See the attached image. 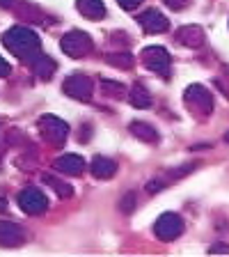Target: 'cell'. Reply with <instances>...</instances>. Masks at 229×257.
<instances>
[{
  "label": "cell",
  "mask_w": 229,
  "mask_h": 257,
  "mask_svg": "<svg viewBox=\"0 0 229 257\" xmlns=\"http://www.w3.org/2000/svg\"><path fill=\"white\" fill-rule=\"evenodd\" d=\"M3 44L10 53H14L16 58L21 60H30L39 55V48H42V42H39L37 32H32L30 28L23 26H14L3 35Z\"/></svg>",
  "instance_id": "6da1fadb"
},
{
  "label": "cell",
  "mask_w": 229,
  "mask_h": 257,
  "mask_svg": "<svg viewBox=\"0 0 229 257\" xmlns=\"http://www.w3.org/2000/svg\"><path fill=\"white\" fill-rule=\"evenodd\" d=\"M60 48H62V53H67L69 58H83V55H87L92 48H94V44H92V37L87 32L71 30L62 37Z\"/></svg>",
  "instance_id": "7a4b0ae2"
},
{
  "label": "cell",
  "mask_w": 229,
  "mask_h": 257,
  "mask_svg": "<svg viewBox=\"0 0 229 257\" xmlns=\"http://www.w3.org/2000/svg\"><path fill=\"white\" fill-rule=\"evenodd\" d=\"M37 126H39V131H42V138L51 145H62L64 140H67V136H69V124L62 122V119L55 117V115H44V117H39Z\"/></svg>",
  "instance_id": "3957f363"
},
{
  "label": "cell",
  "mask_w": 229,
  "mask_h": 257,
  "mask_svg": "<svg viewBox=\"0 0 229 257\" xmlns=\"http://www.w3.org/2000/svg\"><path fill=\"white\" fill-rule=\"evenodd\" d=\"M183 232V218L179 214H160L158 220L154 223V234L158 236L160 241H172Z\"/></svg>",
  "instance_id": "277c9868"
},
{
  "label": "cell",
  "mask_w": 229,
  "mask_h": 257,
  "mask_svg": "<svg viewBox=\"0 0 229 257\" xmlns=\"http://www.w3.org/2000/svg\"><path fill=\"white\" fill-rule=\"evenodd\" d=\"M142 62H144V67H147V69L156 71V74L165 76V78L170 76L172 58H170V53H167L163 46H147L142 51Z\"/></svg>",
  "instance_id": "5b68a950"
},
{
  "label": "cell",
  "mask_w": 229,
  "mask_h": 257,
  "mask_svg": "<svg viewBox=\"0 0 229 257\" xmlns=\"http://www.w3.org/2000/svg\"><path fill=\"white\" fill-rule=\"evenodd\" d=\"M183 99H186V103L192 108V110L204 112V115H208V112L213 110V94H211L204 85H197V83L186 87Z\"/></svg>",
  "instance_id": "8992f818"
},
{
  "label": "cell",
  "mask_w": 229,
  "mask_h": 257,
  "mask_svg": "<svg viewBox=\"0 0 229 257\" xmlns=\"http://www.w3.org/2000/svg\"><path fill=\"white\" fill-rule=\"evenodd\" d=\"M19 207L30 216H39L48 209V200L39 188H26L19 193Z\"/></svg>",
  "instance_id": "52a82bcc"
},
{
  "label": "cell",
  "mask_w": 229,
  "mask_h": 257,
  "mask_svg": "<svg viewBox=\"0 0 229 257\" xmlns=\"http://www.w3.org/2000/svg\"><path fill=\"white\" fill-rule=\"evenodd\" d=\"M62 90L71 96V99H78V101H90L92 99V80L85 74H71L69 78L64 80Z\"/></svg>",
  "instance_id": "ba28073f"
},
{
  "label": "cell",
  "mask_w": 229,
  "mask_h": 257,
  "mask_svg": "<svg viewBox=\"0 0 229 257\" xmlns=\"http://www.w3.org/2000/svg\"><path fill=\"white\" fill-rule=\"evenodd\" d=\"M138 23L142 26L144 32H149V35H158V32H165L170 28V21H167L165 14H160L158 10H147L140 14Z\"/></svg>",
  "instance_id": "9c48e42d"
},
{
  "label": "cell",
  "mask_w": 229,
  "mask_h": 257,
  "mask_svg": "<svg viewBox=\"0 0 229 257\" xmlns=\"http://www.w3.org/2000/svg\"><path fill=\"white\" fill-rule=\"evenodd\" d=\"M23 239H26V234H23L21 225L12 223V220H0V246H21Z\"/></svg>",
  "instance_id": "30bf717a"
},
{
  "label": "cell",
  "mask_w": 229,
  "mask_h": 257,
  "mask_svg": "<svg viewBox=\"0 0 229 257\" xmlns=\"http://www.w3.org/2000/svg\"><path fill=\"white\" fill-rule=\"evenodd\" d=\"M176 42L188 48H199L204 44V30L199 26H181L176 30Z\"/></svg>",
  "instance_id": "8fae6325"
},
{
  "label": "cell",
  "mask_w": 229,
  "mask_h": 257,
  "mask_svg": "<svg viewBox=\"0 0 229 257\" xmlns=\"http://www.w3.org/2000/svg\"><path fill=\"white\" fill-rule=\"evenodd\" d=\"M53 166L58 168L60 172H64V175L78 177L80 172L85 170V161H83V156H78V154H64V156H60V159H55Z\"/></svg>",
  "instance_id": "7c38bea8"
},
{
  "label": "cell",
  "mask_w": 229,
  "mask_h": 257,
  "mask_svg": "<svg viewBox=\"0 0 229 257\" xmlns=\"http://www.w3.org/2000/svg\"><path fill=\"white\" fill-rule=\"evenodd\" d=\"M90 172L96 179H110L117 172V163L112 159H106V156H94L90 163Z\"/></svg>",
  "instance_id": "4fadbf2b"
},
{
  "label": "cell",
  "mask_w": 229,
  "mask_h": 257,
  "mask_svg": "<svg viewBox=\"0 0 229 257\" xmlns=\"http://www.w3.org/2000/svg\"><path fill=\"white\" fill-rule=\"evenodd\" d=\"M76 7H78V12L83 16L94 19V21H99V19H103V16H106L103 0H76Z\"/></svg>",
  "instance_id": "5bb4252c"
},
{
  "label": "cell",
  "mask_w": 229,
  "mask_h": 257,
  "mask_svg": "<svg viewBox=\"0 0 229 257\" xmlns=\"http://www.w3.org/2000/svg\"><path fill=\"white\" fill-rule=\"evenodd\" d=\"M55 69H58V64H55L53 58H48V55H37V58L32 60V71H35V76H39L42 80L51 78Z\"/></svg>",
  "instance_id": "9a60e30c"
},
{
  "label": "cell",
  "mask_w": 229,
  "mask_h": 257,
  "mask_svg": "<svg viewBox=\"0 0 229 257\" xmlns=\"http://www.w3.org/2000/svg\"><path fill=\"white\" fill-rule=\"evenodd\" d=\"M128 128H131V134H133L135 138L144 140V143H158V131H156L154 126H149V124H144V122H133Z\"/></svg>",
  "instance_id": "2e32d148"
},
{
  "label": "cell",
  "mask_w": 229,
  "mask_h": 257,
  "mask_svg": "<svg viewBox=\"0 0 229 257\" xmlns=\"http://www.w3.org/2000/svg\"><path fill=\"white\" fill-rule=\"evenodd\" d=\"M128 101L133 103L135 108H149L151 106V94L144 90L142 85H133L131 87V94H128Z\"/></svg>",
  "instance_id": "e0dca14e"
},
{
  "label": "cell",
  "mask_w": 229,
  "mask_h": 257,
  "mask_svg": "<svg viewBox=\"0 0 229 257\" xmlns=\"http://www.w3.org/2000/svg\"><path fill=\"white\" fill-rule=\"evenodd\" d=\"M108 64H112V67H117V69H131L133 67V55L131 53H112L106 58Z\"/></svg>",
  "instance_id": "ac0fdd59"
},
{
  "label": "cell",
  "mask_w": 229,
  "mask_h": 257,
  "mask_svg": "<svg viewBox=\"0 0 229 257\" xmlns=\"http://www.w3.org/2000/svg\"><path fill=\"white\" fill-rule=\"evenodd\" d=\"M44 182H46L48 186L53 188V191L58 193L60 198H69V195H71V186H69V184H64V182H60L58 177H53V175H44Z\"/></svg>",
  "instance_id": "d6986e66"
},
{
  "label": "cell",
  "mask_w": 229,
  "mask_h": 257,
  "mask_svg": "<svg viewBox=\"0 0 229 257\" xmlns=\"http://www.w3.org/2000/svg\"><path fill=\"white\" fill-rule=\"evenodd\" d=\"M103 92L106 94H110V96H119V94H124V85L122 83H112V80H103Z\"/></svg>",
  "instance_id": "ffe728a7"
},
{
  "label": "cell",
  "mask_w": 229,
  "mask_h": 257,
  "mask_svg": "<svg viewBox=\"0 0 229 257\" xmlns=\"http://www.w3.org/2000/svg\"><path fill=\"white\" fill-rule=\"evenodd\" d=\"M119 207H122V211L124 214H131L135 209V193H126L122 198V202H119Z\"/></svg>",
  "instance_id": "44dd1931"
},
{
  "label": "cell",
  "mask_w": 229,
  "mask_h": 257,
  "mask_svg": "<svg viewBox=\"0 0 229 257\" xmlns=\"http://www.w3.org/2000/svg\"><path fill=\"white\" fill-rule=\"evenodd\" d=\"M163 3H165L167 7H170V10H186L188 5H190V0H163Z\"/></svg>",
  "instance_id": "7402d4cb"
},
{
  "label": "cell",
  "mask_w": 229,
  "mask_h": 257,
  "mask_svg": "<svg viewBox=\"0 0 229 257\" xmlns=\"http://www.w3.org/2000/svg\"><path fill=\"white\" fill-rule=\"evenodd\" d=\"M117 3L124 7V10H135V7H138L142 0H117Z\"/></svg>",
  "instance_id": "603a6c76"
},
{
  "label": "cell",
  "mask_w": 229,
  "mask_h": 257,
  "mask_svg": "<svg viewBox=\"0 0 229 257\" xmlns=\"http://www.w3.org/2000/svg\"><path fill=\"white\" fill-rule=\"evenodd\" d=\"M10 74V64L5 62V58H0V78H5Z\"/></svg>",
  "instance_id": "cb8c5ba5"
},
{
  "label": "cell",
  "mask_w": 229,
  "mask_h": 257,
  "mask_svg": "<svg viewBox=\"0 0 229 257\" xmlns=\"http://www.w3.org/2000/svg\"><path fill=\"white\" fill-rule=\"evenodd\" d=\"M160 188H163V184L156 182V179H154V182L147 184V191H149V193H156V191H160Z\"/></svg>",
  "instance_id": "d4e9b609"
},
{
  "label": "cell",
  "mask_w": 229,
  "mask_h": 257,
  "mask_svg": "<svg viewBox=\"0 0 229 257\" xmlns=\"http://www.w3.org/2000/svg\"><path fill=\"white\" fill-rule=\"evenodd\" d=\"M208 252H211V255H215V252H229V246H211Z\"/></svg>",
  "instance_id": "484cf974"
},
{
  "label": "cell",
  "mask_w": 229,
  "mask_h": 257,
  "mask_svg": "<svg viewBox=\"0 0 229 257\" xmlns=\"http://www.w3.org/2000/svg\"><path fill=\"white\" fill-rule=\"evenodd\" d=\"M16 0H0V7H12Z\"/></svg>",
  "instance_id": "4316f807"
},
{
  "label": "cell",
  "mask_w": 229,
  "mask_h": 257,
  "mask_svg": "<svg viewBox=\"0 0 229 257\" xmlns=\"http://www.w3.org/2000/svg\"><path fill=\"white\" fill-rule=\"evenodd\" d=\"M0 211H7V200L0 198Z\"/></svg>",
  "instance_id": "83f0119b"
},
{
  "label": "cell",
  "mask_w": 229,
  "mask_h": 257,
  "mask_svg": "<svg viewBox=\"0 0 229 257\" xmlns=\"http://www.w3.org/2000/svg\"><path fill=\"white\" fill-rule=\"evenodd\" d=\"M224 140H227V143H229V134H227V136H224Z\"/></svg>",
  "instance_id": "f1b7e54d"
}]
</instances>
